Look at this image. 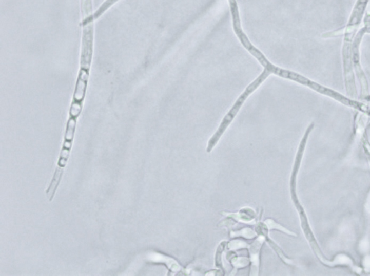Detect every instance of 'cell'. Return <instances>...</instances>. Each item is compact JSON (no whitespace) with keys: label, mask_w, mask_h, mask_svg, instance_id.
Here are the masks:
<instances>
[{"label":"cell","mask_w":370,"mask_h":276,"mask_svg":"<svg viewBox=\"0 0 370 276\" xmlns=\"http://www.w3.org/2000/svg\"><path fill=\"white\" fill-rule=\"evenodd\" d=\"M368 2L369 0H357L353 10V13L356 15L362 16Z\"/></svg>","instance_id":"obj_4"},{"label":"cell","mask_w":370,"mask_h":276,"mask_svg":"<svg viewBox=\"0 0 370 276\" xmlns=\"http://www.w3.org/2000/svg\"><path fill=\"white\" fill-rule=\"evenodd\" d=\"M88 79V73L87 71L81 70V76L77 82V87H76L75 100L76 101L81 102L84 97L85 89H86V81Z\"/></svg>","instance_id":"obj_2"},{"label":"cell","mask_w":370,"mask_h":276,"mask_svg":"<svg viewBox=\"0 0 370 276\" xmlns=\"http://www.w3.org/2000/svg\"><path fill=\"white\" fill-rule=\"evenodd\" d=\"M76 117L70 116L67 122L66 132L65 134V139L73 141L74 134H75V130L76 126Z\"/></svg>","instance_id":"obj_3"},{"label":"cell","mask_w":370,"mask_h":276,"mask_svg":"<svg viewBox=\"0 0 370 276\" xmlns=\"http://www.w3.org/2000/svg\"><path fill=\"white\" fill-rule=\"evenodd\" d=\"M229 2L230 10H231V17H232L233 29L236 34L237 38L240 40L241 44L255 58L259 61L260 65L264 67V70L260 74L262 77L267 79L271 74H276L280 77L285 79H291L299 84L303 86H309L310 80L307 78L300 75V74L291 72V71L285 70L284 69L280 68L272 65L269 61L268 58L265 57V55L257 49L256 47L249 40L248 37L246 35L242 30L240 12H239L238 5L237 0H228Z\"/></svg>","instance_id":"obj_1"},{"label":"cell","mask_w":370,"mask_h":276,"mask_svg":"<svg viewBox=\"0 0 370 276\" xmlns=\"http://www.w3.org/2000/svg\"><path fill=\"white\" fill-rule=\"evenodd\" d=\"M81 109H82V105H81V102L79 101L74 102L70 109V115L72 117H79L80 113L81 112Z\"/></svg>","instance_id":"obj_5"}]
</instances>
